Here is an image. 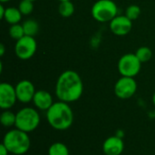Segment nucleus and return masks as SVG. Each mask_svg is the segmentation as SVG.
I'll list each match as a JSON object with an SVG mask.
<instances>
[{"label":"nucleus","mask_w":155,"mask_h":155,"mask_svg":"<svg viewBox=\"0 0 155 155\" xmlns=\"http://www.w3.org/2000/svg\"><path fill=\"white\" fill-rule=\"evenodd\" d=\"M84 92L81 76L73 70L63 72L55 84V95L59 101L70 104L78 101Z\"/></svg>","instance_id":"f257e3e1"},{"label":"nucleus","mask_w":155,"mask_h":155,"mask_svg":"<svg viewBox=\"0 0 155 155\" xmlns=\"http://www.w3.org/2000/svg\"><path fill=\"white\" fill-rule=\"evenodd\" d=\"M46 120L53 129L65 131L74 123V113L69 104L58 101L46 111Z\"/></svg>","instance_id":"f03ea898"},{"label":"nucleus","mask_w":155,"mask_h":155,"mask_svg":"<svg viewBox=\"0 0 155 155\" xmlns=\"http://www.w3.org/2000/svg\"><path fill=\"white\" fill-rule=\"evenodd\" d=\"M12 154L23 155L26 153L31 146V141L27 133L17 128L9 130L3 138L2 143Z\"/></svg>","instance_id":"7ed1b4c3"},{"label":"nucleus","mask_w":155,"mask_h":155,"mask_svg":"<svg viewBox=\"0 0 155 155\" xmlns=\"http://www.w3.org/2000/svg\"><path fill=\"white\" fill-rule=\"evenodd\" d=\"M41 117L36 109L24 107L16 113L15 128L27 134L34 132L40 124Z\"/></svg>","instance_id":"20e7f679"},{"label":"nucleus","mask_w":155,"mask_h":155,"mask_svg":"<svg viewBox=\"0 0 155 155\" xmlns=\"http://www.w3.org/2000/svg\"><path fill=\"white\" fill-rule=\"evenodd\" d=\"M91 14L98 22H111L118 15V7L113 0H97L92 6Z\"/></svg>","instance_id":"39448f33"},{"label":"nucleus","mask_w":155,"mask_h":155,"mask_svg":"<svg viewBox=\"0 0 155 155\" xmlns=\"http://www.w3.org/2000/svg\"><path fill=\"white\" fill-rule=\"evenodd\" d=\"M142 63L135 54H125L118 62V71L122 76L135 77L141 71Z\"/></svg>","instance_id":"423d86ee"},{"label":"nucleus","mask_w":155,"mask_h":155,"mask_svg":"<svg viewBox=\"0 0 155 155\" xmlns=\"http://www.w3.org/2000/svg\"><path fill=\"white\" fill-rule=\"evenodd\" d=\"M37 49V44L34 36L25 35L16 41L15 53L21 60H29L34 56Z\"/></svg>","instance_id":"0eeeda50"},{"label":"nucleus","mask_w":155,"mask_h":155,"mask_svg":"<svg viewBox=\"0 0 155 155\" xmlns=\"http://www.w3.org/2000/svg\"><path fill=\"white\" fill-rule=\"evenodd\" d=\"M137 91V83L134 77L122 76L114 84V94L122 100L133 97Z\"/></svg>","instance_id":"6e6552de"},{"label":"nucleus","mask_w":155,"mask_h":155,"mask_svg":"<svg viewBox=\"0 0 155 155\" xmlns=\"http://www.w3.org/2000/svg\"><path fill=\"white\" fill-rule=\"evenodd\" d=\"M17 102L15 86L9 83L0 84V108L2 110L11 109Z\"/></svg>","instance_id":"1a4fd4ad"},{"label":"nucleus","mask_w":155,"mask_h":155,"mask_svg":"<svg viewBox=\"0 0 155 155\" xmlns=\"http://www.w3.org/2000/svg\"><path fill=\"white\" fill-rule=\"evenodd\" d=\"M17 101L22 104H28L33 101L35 94V88L29 80H21L15 85Z\"/></svg>","instance_id":"9d476101"},{"label":"nucleus","mask_w":155,"mask_h":155,"mask_svg":"<svg viewBox=\"0 0 155 155\" xmlns=\"http://www.w3.org/2000/svg\"><path fill=\"white\" fill-rule=\"evenodd\" d=\"M110 23L111 31L118 35L124 36L128 35L133 28V21L124 15H116Z\"/></svg>","instance_id":"9b49d317"},{"label":"nucleus","mask_w":155,"mask_h":155,"mask_svg":"<svg viewBox=\"0 0 155 155\" xmlns=\"http://www.w3.org/2000/svg\"><path fill=\"white\" fill-rule=\"evenodd\" d=\"M124 150V141L117 135L108 137L103 143V152L105 155H121Z\"/></svg>","instance_id":"f8f14e48"},{"label":"nucleus","mask_w":155,"mask_h":155,"mask_svg":"<svg viewBox=\"0 0 155 155\" xmlns=\"http://www.w3.org/2000/svg\"><path fill=\"white\" fill-rule=\"evenodd\" d=\"M33 104L35 107L40 111H47L54 103L52 94L45 90H38L35 92L33 98Z\"/></svg>","instance_id":"ddd939ff"},{"label":"nucleus","mask_w":155,"mask_h":155,"mask_svg":"<svg viewBox=\"0 0 155 155\" xmlns=\"http://www.w3.org/2000/svg\"><path fill=\"white\" fill-rule=\"evenodd\" d=\"M22 13L20 12V10L18 9V7H7L5 9V13L4 15V18L8 24L12 25H15V24H19V22L22 19Z\"/></svg>","instance_id":"4468645a"},{"label":"nucleus","mask_w":155,"mask_h":155,"mask_svg":"<svg viewBox=\"0 0 155 155\" xmlns=\"http://www.w3.org/2000/svg\"><path fill=\"white\" fill-rule=\"evenodd\" d=\"M15 120H16V114L13 113L10 110H4L0 116L1 124L5 128H11L15 126Z\"/></svg>","instance_id":"2eb2a0df"},{"label":"nucleus","mask_w":155,"mask_h":155,"mask_svg":"<svg viewBox=\"0 0 155 155\" xmlns=\"http://www.w3.org/2000/svg\"><path fill=\"white\" fill-rule=\"evenodd\" d=\"M25 35L28 36H35L39 30V25L35 19H28L23 23Z\"/></svg>","instance_id":"dca6fc26"},{"label":"nucleus","mask_w":155,"mask_h":155,"mask_svg":"<svg viewBox=\"0 0 155 155\" xmlns=\"http://www.w3.org/2000/svg\"><path fill=\"white\" fill-rule=\"evenodd\" d=\"M48 155H69V149L64 143L56 142L49 147Z\"/></svg>","instance_id":"f3484780"},{"label":"nucleus","mask_w":155,"mask_h":155,"mask_svg":"<svg viewBox=\"0 0 155 155\" xmlns=\"http://www.w3.org/2000/svg\"><path fill=\"white\" fill-rule=\"evenodd\" d=\"M58 12L63 17H70L74 13V5L71 1L60 2L58 6Z\"/></svg>","instance_id":"a211bd4d"},{"label":"nucleus","mask_w":155,"mask_h":155,"mask_svg":"<svg viewBox=\"0 0 155 155\" xmlns=\"http://www.w3.org/2000/svg\"><path fill=\"white\" fill-rule=\"evenodd\" d=\"M135 55L141 61V63H146L152 59L153 51L151 50V48L147 46H141L136 50Z\"/></svg>","instance_id":"6ab92c4d"},{"label":"nucleus","mask_w":155,"mask_h":155,"mask_svg":"<svg viewBox=\"0 0 155 155\" xmlns=\"http://www.w3.org/2000/svg\"><path fill=\"white\" fill-rule=\"evenodd\" d=\"M9 35L11 36L12 39H15L16 41L24 37L25 35L23 25H20V24L12 25L9 28Z\"/></svg>","instance_id":"aec40b11"},{"label":"nucleus","mask_w":155,"mask_h":155,"mask_svg":"<svg viewBox=\"0 0 155 155\" xmlns=\"http://www.w3.org/2000/svg\"><path fill=\"white\" fill-rule=\"evenodd\" d=\"M18 9L24 15H30L34 10V2L29 0H21L18 5Z\"/></svg>","instance_id":"412c9836"},{"label":"nucleus","mask_w":155,"mask_h":155,"mask_svg":"<svg viewBox=\"0 0 155 155\" xmlns=\"http://www.w3.org/2000/svg\"><path fill=\"white\" fill-rule=\"evenodd\" d=\"M141 15V8L137 5H131L126 8L125 15L132 21L136 20Z\"/></svg>","instance_id":"4be33fe9"},{"label":"nucleus","mask_w":155,"mask_h":155,"mask_svg":"<svg viewBox=\"0 0 155 155\" xmlns=\"http://www.w3.org/2000/svg\"><path fill=\"white\" fill-rule=\"evenodd\" d=\"M10 154V153L8 152V150L6 149V147L3 144V143H1V145H0V155H9Z\"/></svg>","instance_id":"5701e85b"},{"label":"nucleus","mask_w":155,"mask_h":155,"mask_svg":"<svg viewBox=\"0 0 155 155\" xmlns=\"http://www.w3.org/2000/svg\"><path fill=\"white\" fill-rule=\"evenodd\" d=\"M5 9H6V8H5L3 5H0V18H1V19L4 18L5 13Z\"/></svg>","instance_id":"b1692460"},{"label":"nucleus","mask_w":155,"mask_h":155,"mask_svg":"<svg viewBox=\"0 0 155 155\" xmlns=\"http://www.w3.org/2000/svg\"><path fill=\"white\" fill-rule=\"evenodd\" d=\"M5 45H4V44H0V55L1 56H3L4 55V54H5Z\"/></svg>","instance_id":"393cba45"},{"label":"nucleus","mask_w":155,"mask_h":155,"mask_svg":"<svg viewBox=\"0 0 155 155\" xmlns=\"http://www.w3.org/2000/svg\"><path fill=\"white\" fill-rule=\"evenodd\" d=\"M153 105L155 106V93L153 94Z\"/></svg>","instance_id":"a878e982"},{"label":"nucleus","mask_w":155,"mask_h":155,"mask_svg":"<svg viewBox=\"0 0 155 155\" xmlns=\"http://www.w3.org/2000/svg\"><path fill=\"white\" fill-rule=\"evenodd\" d=\"M9 1H11V0H0V2L3 4V3H6V2H9Z\"/></svg>","instance_id":"bb28decb"},{"label":"nucleus","mask_w":155,"mask_h":155,"mask_svg":"<svg viewBox=\"0 0 155 155\" xmlns=\"http://www.w3.org/2000/svg\"><path fill=\"white\" fill-rule=\"evenodd\" d=\"M57 1H59V3H60V2H64V1H71V0H57Z\"/></svg>","instance_id":"cd10ccee"},{"label":"nucleus","mask_w":155,"mask_h":155,"mask_svg":"<svg viewBox=\"0 0 155 155\" xmlns=\"http://www.w3.org/2000/svg\"><path fill=\"white\" fill-rule=\"evenodd\" d=\"M29 1H32V2H35V1H36V0H29Z\"/></svg>","instance_id":"c85d7f7f"},{"label":"nucleus","mask_w":155,"mask_h":155,"mask_svg":"<svg viewBox=\"0 0 155 155\" xmlns=\"http://www.w3.org/2000/svg\"><path fill=\"white\" fill-rule=\"evenodd\" d=\"M9 155H17V154H12V153H10V154Z\"/></svg>","instance_id":"c756f323"}]
</instances>
